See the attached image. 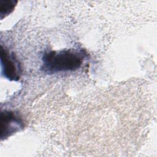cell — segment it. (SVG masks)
<instances>
[{
	"mask_svg": "<svg viewBox=\"0 0 157 157\" xmlns=\"http://www.w3.org/2000/svg\"><path fill=\"white\" fill-rule=\"evenodd\" d=\"M85 57L83 50L49 51L43 55L41 69L47 74L75 71L81 67Z\"/></svg>",
	"mask_w": 157,
	"mask_h": 157,
	"instance_id": "6da1fadb",
	"label": "cell"
},
{
	"mask_svg": "<svg viewBox=\"0 0 157 157\" xmlns=\"http://www.w3.org/2000/svg\"><path fill=\"white\" fill-rule=\"evenodd\" d=\"M25 127L21 117L11 110H4L1 113V139H6Z\"/></svg>",
	"mask_w": 157,
	"mask_h": 157,
	"instance_id": "7a4b0ae2",
	"label": "cell"
},
{
	"mask_svg": "<svg viewBox=\"0 0 157 157\" xmlns=\"http://www.w3.org/2000/svg\"><path fill=\"white\" fill-rule=\"evenodd\" d=\"M2 75L10 81H18L21 77L20 64L15 56L2 46L0 49Z\"/></svg>",
	"mask_w": 157,
	"mask_h": 157,
	"instance_id": "3957f363",
	"label": "cell"
},
{
	"mask_svg": "<svg viewBox=\"0 0 157 157\" xmlns=\"http://www.w3.org/2000/svg\"><path fill=\"white\" fill-rule=\"evenodd\" d=\"M17 3L14 0H0V19L2 20L12 12Z\"/></svg>",
	"mask_w": 157,
	"mask_h": 157,
	"instance_id": "277c9868",
	"label": "cell"
}]
</instances>
